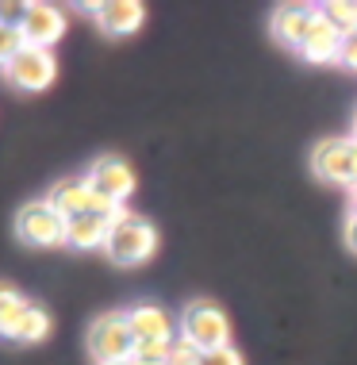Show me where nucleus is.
Wrapping results in <instances>:
<instances>
[{
	"mask_svg": "<svg viewBox=\"0 0 357 365\" xmlns=\"http://www.w3.org/2000/svg\"><path fill=\"white\" fill-rule=\"evenodd\" d=\"M157 250V231L146 215L138 212H119L112 220V231H108V242H104V254L112 258L115 265H143L150 262Z\"/></svg>",
	"mask_w": 357,
	"mask_h": 365,
	"instance_id": "nucleus-1",
	"label": "nucleus"
},
{
	"mask_svg": "<svg viewBox=\"0 0 357 365\" xmlns=\"http://www.w3.org/2000/svg\"><path fill=\"white\" fill-rule=\"evenodd\" d=\"M181 342H188L196 354H212V350H223L231 346V319L223 315V308H215L212 300H192L188 308L181 312Z\"/></svg>",
	"mask_w": 357,
	"mask_h": 365,
	"instance_id": "nucleus-2",
	"label": "nucleus"
},
{
	"mask_svg": "<svg viewBox=\"0 0 357 365\" xmlns=\"http://www.w3.org/2000/svg\"><path fill=\"white\" fill-rule=\"evenodd\" d=\"M85 342L96 365H115V361H131L138 339H135L131 323H127V312H104L100 319H93Z\"/></svg>",
	"mask_w": 357,
	"mask_h": 365,
	"instance_id": "nucleus-3",
	"label": "nucleus"
},
{
	"mask_svg": "<svg viewBox=\"0 0 357 365\" xmlns=\"http://www.w3.org/2000/svg\"><path fill=\"white\" fill-rule=\"evenodd\" d=\"M46 204L58 208L66 220H73V215H112L115 220V215L123 212V208H115L112 200H104L85 177H66V181H58L54 189L46 192Z\"/></svg>",
	"mask_w": 357,
	"mask_h": 365,
	"instance_id": "nucleus-4",
	"label": "nucleus"
},
{
	"mask_svg": "<svg viewBox=\"0 0 357 365\" xmlns=\"http://www.w3.org/2000/svg\"><path fill=\"white\" fill-rule=\"evenodd\" d=\"M16 239L27 246H66V215L46 200H31L16 212Z\"/></svg>",
	"mask_w": 357,
	"mask_h": 365,
	"instance_id": "nucleus-5",
	"label": "nucleus"
},
{
	"mask_svg": "<svg viewBox=\"0 0 357 365\" xmlns=\"http://www.w3.org/2000/svg\"><path fill=\"white\" fill-rule=\"evenodd\" d=\"M311 170L323 177V181L334 185H350L357 189V139H326L315 146L311 154Z\"/></svg>",
	"mask_w": 357,
	"mask_h": 365,
	"instance_id": "nucleus-6",
	"label": "nucleus"
},
{
	"mask_svg": "<svg viewBox=\"0 0 357 365\" xmlns=\"http://www.w3.org/2000/svg\"><path fill=\"white\" fill-rule=\"evenodd\" d=\"M85 181L93 185L104 200H112L115 208H123V200L135 192V170L119 154H100L93 165H88Z\"/></svg>",
	"mask_w": 357,
	"mask_h": 365,
	"instance_id": "nucleus-7",
	"label": "nucleus"
},
{
	"mask_svg": "<svg viewBox=\"0 0 357 365\" xmlns=\"http://www.w3.org/2000/svg\"><path fill=\"white\" fill-rule=\"evenodd\" d=\"M58 62L51 51H38V46H24V54L12 66H4V81L24 88V93H43L46 85H54Z\"/></svg>",
	"mask_w": 357,
	"mask_h": 365,
	"instance_id": "nucleus-8",
	"label": "nucleus"
},
{
	"mask_svg": "<svg viewBox=\"0 0 357 365\" xmlns=\"http://www.w3.org/2000/svg\"><path fill=\"white\" fill-rule=\"evenodd\" d=\"M88 12H93L96 27L112 38L135 35L146 24V8L138 0H104V4H88Z\"/></svg>",
	"mask_w": 357,
	"mask_h": 365,
	"instance_id": "nucleus-9",
	"label": "nucleus"
},
{
	"mask_svg": "<svg viewBox=\"0 0 357 365\" xmlns=\"http://www.w3.org/2000/svg\"><path fill=\"white\" fill-rule=\"evenodd\" d=\"M19 31H24V43H27V46L51 51L58 38L66 35V12H62L58 4H31Z\"/></svg>",
	"mask_w": 357,
	"mask_h": 365,
	"instance_id": "nucleus-10",
	"label": "nucleus"
},
{
	"mask_svg": "<svg viewBox=\"0 0 357 365\" xmlns=\"http://www.w3.org/2000/svg\"><path fill=\"white\" fill-rule=\"evenodd\" d=\"M315 24H319V8L315 4H284V8H276V16H273V35L281 38L284 46H296V51H300Z\"/></svg>",
	"mask_w": 357,
	"mask_h": 365,
	"instance_id": "nucleus-11",
	"label": "nucleus"
},
{
	"mask_svg": "<svg viewBox=\"0 0 357 365\" xmlns=\"http://www.w3.org/2000/svg\"><path fill=\"white\" fill-rule=\"evenodd\" d=\"M127 323H131L138 342H173V331H177L170 312L157 308V304H135L127 312Z\"/></svg>",
	"mask_w": 357,
	"mask_h": 365,
	"instance_id": "nucleus-12",
	"label": "nucleus"
},
{
	"mask_svg": "<svg viewBox=\"0 0 357 365\" xmlns=\"http://www.w3.org/2000/svg\"><path fill=\"white\" fill-rule=\"evenodd\" d=\"M342 31H334L331 24L323 19V8H319V24L311 27V35L304 38L300 54L307 58L311 66H331V62H342Z\"/></svg>",
	"mask_w": 357,
	"mask_h": 365,
	"instance_id": "nucleus-13",
	"label": "nucleus"
},
{
	"mask_svg": "<svg viewBox=\"0 0 357 365\" xmlns=\"http://www.w3.org/2000/svg\"><path fill=\"white\" fill-rule=\"evenodd\" d=\"M108 231H112V215H73V220H66V246L104 250Z\"/></svg>",
	"mask_w": 357,
	"mask_h": 365,
	"instance_id": "nucleus-14",
	"label": "nucleus"
},
{
	"mask_svg": "<svg viewBox=\"0 0 357 365\" xmlns=\"http://www.w3.org/2000/svg\"><path fill=\"white\" fill-rule=\"evenodd\" d=\"M27 308H31V300L12 281H0V339H12L19 319L27 315Z\"/></svg>",
	"mask_w": 357,
	"mask_h": 365,
	"instance_id": "nucleus-15",
	"label": "nucleus"
},
{
	"mask_svg": "<svg viewBox=\"0 0 357 365\" xmlns=\"http://www.w3.org/2000/svg\"><path fill=\"white\" fill-rule=\"evenodd\" d=\"M46 334H51V312L38 308V304H31L27 308V315L19 319V327L12 334V342H24V346H35V342H43Z\"/></svg>",
	"mask_w": 357,
	"mask_h": 365,
	"instance_id": "nucleus-16",
	"label": "nucleus"
},
{
	"mask_svg": "<svg viewBox=\"0 0 357 365\" xmlns=\"http://www.w3.org/2000/svg\"><path fill=\"white\" fill-rule=\"evenodd\" d=\"M323 19L342 35L357 31V4H346V0H334V4H323Z\"/></svg>",
	"mask_w": 357,
	"mask_h": 365,
	"instance_id": "nucleus-17",
	"label": "nucleus"
},
{
	"mask_svg": "<svg viewBox=\"0 0 357 365\" xmlns=\"http://www.w3.org/2000/svg\"><path fill=\"white\" fill-rule=\"evenodd\" d=\"M173 358V342H135L131 361L135 365H170Z\"/></svg>",
	"mask_w": 357,
	"mask_h": 365,
	"instance_id": "nucleus-18",
	"label": "nucleus"
},
{
	"mask_svg": "<svg viewBox=\"0 0 357 365\" xmlns=\"http://www.w3.org/2000/svg\"><path fill=\"white\" fill-rule=\"evenodd\" d=\"M24 31H12V27H0V70L12 66L19 54H24Z\"/></svg>",
	"mask_w": 357,
	"mask_h": 365,
	"instance_id": "nucleus-19",
	"label": "nucleus"
},
{
	"mask_svg": "<svg viewBox=\"0 0 357 365\" xmlns=\"http://www.w3.org/2000/svg\"><path fill=\"white\" fill-rule=\"evenodd\" d=\"M27 8L31 4H19V0H0V27H12V31H19L27 19Z\"/></svg>",
	"mask_w": 357,
	"mask_h": 365,
	"instance_id": "nucleus-20",
	"label": "nucleus"
},
{
	"mask_svg": "<svg viewBox=\"0 0 357 365\" xmlns=\"http://www.w3.org/2000/svg\"><path fill=\"white\" fill-rule=\"evenodd\" d=\"M200 365H246L242 354L234 346H223V350H212V354H200Z\"/></svg>",
	"mask_w": 357,
	"mask_h": 365,
	"instance_id": "nucleus-21",
	"label": "nucleus"
},
{
	"mask_svg": "<svg viewBox=\"0 0 357 365\" xmlns=\"http://www.w3.org/2000/svg\"><path fill=\"white\" fill-rule=\"evenodd\" d=\"M170 365H200V354H196L188 342H173V358Z\"/></svg>",
	"mask_w": 357,
	"mask_h": 365,
	"instance_id": "nucleus-22",
	"label": "nucleus"
},
{
	"mask_svg": "<svg viewBox=\"0 0 357 365\" xmlns=\"http://www.w3.org/2000/svg\"><path fill=\"white\" fill-rule=\"evenodd\" d=\"M342 66L346 70H357V31L342 38Z\"/></svg>",
	"mask_w": 357,
	"mask_h": 365,
	"instance_id": "nucleus-23",
	"label": "nucleus"
},
{
	"mask_svg": "<svg viewBox=\"0 0 357 365\" xmlns=\"http://www.w3.org/2000/svg\"><path fill=\"white\" fill-rule=\"evenodd\" d=\"M346 246L357 254V215H350V220H346Z\"/></svg>",
	"mask_w": 357,
	"mask_h": 365,
	"instance_id": "nucleus-24",
	"label": "nucleus"
},
{
	"mask_svg": "<svg viewBox=\"0 0 357 365\" xmlns=\"http://www.w3.org/2000/svg\"><path fill=\"white\" fill-rule=\"evenodd\" d=\"M350 215H357V189H353V208H350Z\"/></svg>",
	"mask_w": 357,
	"mask_h": 365,
	"instance_id": "nucleus-25",
	"label": "nucleus"
},
{
	"mask_svg": "<svg viewBox=\"0 0 357 365\" xmlns=\"http://www.w3.org/2000/svg\"><path fill=\"white\" fill-rule=\"evenodd\" d=\"M353 139H357V115H353Z\"/></svg>",
	"mask_w": 357,
	"mask_h": 365,
	"instance_id": "nucleus-26",
	"label": "nucleus"
},
{
	"mask_svg": "<svg viewBox=\"0 0 357 365\" xmlns=\"http://www.w3.org/2000/svg\"><path fill=\"white\" fill-rule=\"evenodd\" d=\"M115 365H135V361H115Z\"/></svg>",
	"mask_w": 357,
	"mask_h": 365,
	"instance_id": "nucleus-27",
	"label": "nucleus"
}]
</instances>
